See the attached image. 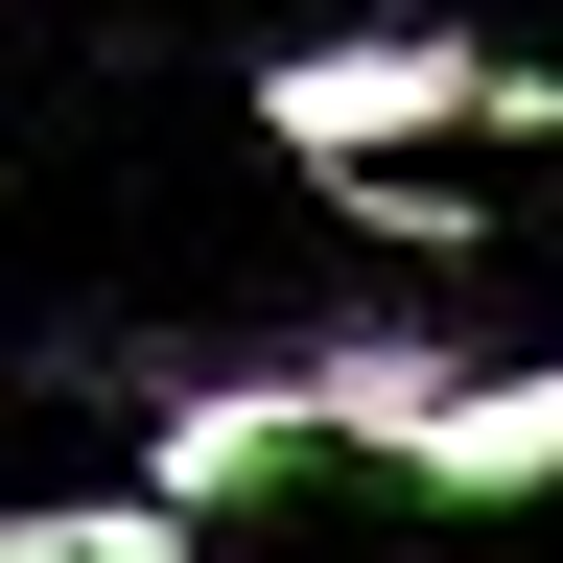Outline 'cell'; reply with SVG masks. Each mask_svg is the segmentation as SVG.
I'll list each match as a JSON object with an SVG mask.
<instances>
[{"mask_svg":"<svg viewBox=\"0 0 563 563\" xmlns=\"http://www.w3.org/2000/svg\"><path fill=\"white\" fill-rule=\"evenodd\" d=\"M376 493H422V517H517V493H563V352H470L446 422H422Z\"/></svg>","mask_w":563,"mask_h":563,"instance_id":"obj_2","label":"cell"},{"mask_svg":"<svg viewBox=\"0 0 563 563\" xmlns=\"http://www.w3.org/2000/svg\"><path fill=\"white\" fill-rule=\"evenodd\" d=\"M282 470H329V446H306V376H282V352H235V376H165V422H141V493H165L188 540L235 517V493H282Z\"/></svg>","mask_w":563,"mask_h":563,"instance_id":"obj_3","label":"cell"},{"mask_svg":"<svg viewBox=\"0 0 563 563\" xmlns=\"http://www.w3.org/2000/svg\"><path fill=\"white\" fill-rule=\"evenodd\" d=\"M258 141L282 165H422V141H563V70L540 47H470V24H306L258 47Z\"/></svg>","mask_w":563,"mask_h":563,"instance_id":"obj_1","label":"cell"},{"mask_svg":"<svg viewBox=\"0 0 563 563\" xmlns=\"http://www.w3.org/2000/svg\"><path fill=\"white\" fill-rule=\"evenodd\" d=\"M0 563H188V517H165V493H0Z\"/></svg>","mask_w":563,"mask_h":563,"instance_id":"obj_4","label":"cell"}]
</instances>
